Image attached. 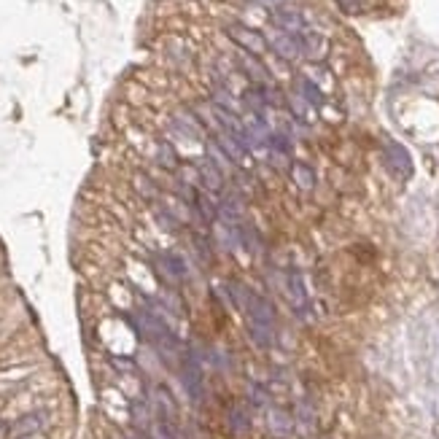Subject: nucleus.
I'll list each match as a JSON object with an SVG mask.
<instances>
[{
  "label": "nucleus",
  "instance_id": "1",
  "mask_svg": "<svg viewBox=\"0 0 439 439\" xmlns=\"http://www.w3.org/2000/svg\"><path fill=\"white\" fill-rule=\"evenodd\" d=\"M181 383H183L186 393L194 402L202 399V388H205L202 386V367H200V358L192 351H186L183 358H181Z\"/></svg>",
  "mask_w": 439,
  "mask_h": 439
},
{
  "label": "nucleus",
  "instance_id": "2",
  "mask_svg": "<svg viewBox=\"0 0 439 439\" xmlns=\"http://www.w3.org/2000/svg\"><path fill=\"white\" fill-rule=\"evenodd\" d=\"M227 33H229V38L248 54H256V57H259V54L267 49V41H264L262 33L251 30V27H246V25H229Z\"/></svg>",
  "mask_w": 439,
  "mask_h": 439
},
{
  "label": "nucleus",
  "instance_id": "3",
  "mask_svg": "<svg viewBox=\"0 0 439 439\" xmlns=\"http://www.w3.org/2000/svg\"><path fill=\"white\" fill-rule=\"evenodd\" d=\"M386 165L393 176H399V178L412 176V157H410V151L404 148L402 143H396V141L386 143Z\"/></svg>",
  "mask_w": 439,
  "mask_h": 439
},
{
  "label": "nucleus",
  "instance_id": "4",
  "mask_svg": "<svg viewBox=\"0 0 439 439\" xmlns=\"http://www.w3.org/2000/svg\"><path fill=\"white\" fill-rule=\"evenodd\" d=\"M157 272L165 278V281L170 283H181L186 281V262L178 256V253H173V251H162V253H157Z\"/></svg>",
  "mask_w": 439,
  "mask_h": 439
},
{
  "label": "nucleus",
  "instance_id": "5",
  "mask_svg": "<svg viewBox=\"0 0 439 439\" xmlns=\"http://www.w3.org/2000/svg\"><path fill=\"white\" fill-rule=\"evenodd\" d=\"M270 46H272V52L283 57V60H299V57H305L302 54V41L299 36H291V33H283V30H275L272 36H270Z\"/></svg>",
  "mask_w": 439,
  "mask_h": 439
},
{
  "label": "nucleus",
  "instance_id": "6",
  "mask_svg": "<svg viewBox=\"0 0 439 439\" xmlns=\"http://www.w3.org/2000/svg\"><path fill=\"white\" fill-rule=\"evenodd\" d=\"M170 127H173V132H178L181 138H189V141H200V138L205 135V127H202V122H200V116H194L192 111H181V113H176L173 122H170Z\"/></svg>",
  "mask_w": 439,
  "mask_h": 439
},
{
  "label": "nucleus",
  "instance_id": "7",
  "mask_svg": "<svg viewBox=\"0 0 439 439\" xmlns=\"http://www.w3.org/2000/svg\"><path fill=\"white\" fill-rule=\"evenodd\" d=\"M194 167H197V176H200V186H202L205 192L218 194L224 189V170L216 167L211 159H202V162L194 165Z\"/></svg>",
  "mask_w": 439,
  "mask_h": 439
},
{
  "label": "nucleus",
  "instance_id": "8",
  "mask_svg": "<svg viewBox=\"0 0 439 439\" xmlns=\"http://www.w3.org/2000/svg\"><path fill=\"white\" fill-rule=\"evenodd\" d=\"M272 22H275V27L283 30V33H291V36H302V33H307V25H305V17L294 11V8H278V11H272Z\"/></svg>",
  "mask_w": 439,
  "mask_h": 439
},
{
  "label": "nucleus",
  "instance_id": "9",
  "mask_svg": "<svg viewBox=\"0 0 439 439\" xmlns=\"http://www.w3.org/2000/svg\"><path fill=\"white\" fill-rule=\"evenodd\" d=\"M286 297H288L291 307H294L297 313H307V288H305V283H302V275L294 272V270L286 275Z\"/></svg>",
  "mask_w": 439,
  "mask_h": 439
},
{
  "label": "nucleus",
  "instance_id": "10",
  "mask_svg": "<svg viewBox=\"0 0 439 439\" xmlns=\"http://www.w3.org/2000/svg\"><path fill=\"white\" fill-rule=\"evenodd\" d=\"M216 143L224 148V154H227L232 162H237V165H246L248 162V148L243 146V141H240L237 135H232V132H227V130H218Z\"/></svg>",
  "mask_w": 439,
  "mask_h": 439
},
{
  "label": "nucleus",
  "instance_id": "11",
  "mask_svg": "<svg viewBox=\"0 0 439 439\" xmlns=\"http://www.w3.org/2000/svg\"><path fill=\"white\" fill-rule=\"evenodd\" d=\"M237 65H240V71L246 73V76L253 78V84H259V87H267V84H270V71L259 62L256 54L243 52L240 57H237Z\"/></svg>",
  "mask_w": 439,
  "mask_h": 439
},
{
  "label": "nucleus",
  "instance_id": "12",
  "mask_svg": "<svg viewBox=\"0 0 439 439\" xmlns=\"http://www.w3.org/2000/svg\"><path fill=\"white\" fill-rule=\"evenodd\" d=\"M43 423H46V412H30L14 423V437H30L43 428Z\"/></svg>",
  "mask_w": 439,
  "mask_h": 439
},
{
  "label": "nucleus",
  "instance_id": "13",
  "mask_svg": "<svg viewBox=\"0 0 439 439\" xmlns=\"http://www.w3.org/2000/svg\"><path fill=\"white\" fill-rule=\"evenodd\" d=\"M243 100H246V106L251 108V113H256V116H264L267 108H270V103H267V92H264V87H259V84L248 87L246 95H243Z\"/></svg>",
  "mask_w": 439,
  "mask_h": 439
},
{
  "label": "nucleus",
  "instance_id": "14",
  "mask_svg": "<svg viewBox=\"0 0 439 439\" xmlns=\"http://www.w3.org/2000/svg\"><path fill=\"white\" fill-rule=\"evenodd\" d=\"M299 92H302L299 97H302L307 106H313V108L323 106V95H321V89H318L310 78H302V81H299Z\"/></svg>",
  "mask_w": 439,
  "mask_h": 439
},
{
  "label": "nucleus",
  "instance_id": "15",
  "mask_svg": "<svg viewBox=\"0 0 439 439\" xmlns=\"http://www.w3.org/2000/svg\"><path fill=\"white\" fill-rule=\"evenodd\" d=\"M154 154H157V162L162 165V167H165V170H176V167H178L176 148H173V146H170L167 141H159L157 143V151H154Z\"/></svg>",
  "mask_w": 439,
  "mask_h": 439
},
{
  "label": "nucleus",
  "instance_id": "16",
  "mask_svg": "<svg viewBox=\"0 0 439 439\" xmlns=\"http://www.w3.org/2000/svg\"><path fill=\"white\" fill-rule=\"evenodd\" d=\"M240 243H243L253 256H259V253L264 251V243H262V237H259V232H256L253 227H248V224L246 227H240Z\"/></svg>",
  "mask_w": 439,
  "mask_h": 439
},
{
  "label": "nucleus",
  "instance_id": "17",
  "mask_svg": "<svg viewBox=\"0 0 439 439\" xmlns=\"http://www.w3.org/2000/svg\"><path fill=\"white\" fill-rule=\"evenodd\" d=\"M291 176H294L297 186H302V189H313V186H316V173H313V167H310V165H302V162H297V165L291 167Z\"/></svg>",
  "mask_w": 439,
  "mask_h": 439
},
{
  "label": "nucleus",
  "instance_id": "18",
  "mask_svg": "<svg viewBox=\"0 0 439 439\" xmlns=\"http://www.w3.org/2000/svg\"><path fill=\"white\" fill-rule=\"evenodd\" d=\"M208 159H211V162L216 165V167H221V170H224V167H232V165H235V162H232V159H229L227 154H224V148H221V146H218L216 141L208 143Z\"/></svg>",
  "mask_w": 439,
  "mask_h": 439
},
{
  "label": "nucleus",
  "instance_id": "19",
  "mask_svg": "<svg viewBox=\"0 0 439 439\" xmlns=\"http://www.w3.org/2000/svg\"><path fill=\"white\" fill-rule=\"evenodd\" d=\"M229 426H232V428H235L237 434H246V431H248V426H251V423H248V415H246V412L235 407V410L229 412Z\"/></svg>",
  "mask_w": 439,
  "mask_h": 439
},
{
  "label": "nucleus",
  "instance_id": "20",
  "mask_svg": "<svg viewBox=\"0 0 439 439\" xmlns=\"http://www.w3.org/2000/svg\"><path fill=\"white\" fill-rule=\"evenodd\" d=\"M270 426H272L278 434H286V431L291 428V421H288V415H283L281 410H272V412H270Z\"/></svg>",
  "mask_w": 439,
  "mask_h": 439
},
{
  "label": "nucleus",
  "instance_id": "21",
  "mask_svg": "<svg viewBox=\"0 0 439 439\" xmlns=\"http://www.w3.org/2000/svg\"><path fill=\"white\" fill-rule=\"evenodd\" d=\"M138 192H141L143 197H148V200H154V197H159L157 183H154V181H151L148 176H138Z\"/></svg>",
  "mask_w": 439,
  "mask_h": 439
},
{
  "label": "nucleus",
  "instance_id": "22",
  "mask_svg": "<svg viewBox=\"0 0 439 439\" xmlns=\"http://www.w3.org/2000/svg\"><path fill=\"white\" fill-rule=\"evenodd\" d=\"M194 246H197V253H200V259L202 262H213V256H211V243L205 240V237H194Z\"/></svg>",
  "mask_w": 439,
  "mask_h": 439
},
{
  "label": "nucleus",
  "instance_id": "23",
  "mask_svg": "<svg viewBox=\"0 0 439 439\" xmlns=\"http://www.w3.org/2000/svg\"><path fill=\"white\" fill-rule=\"evenodd\" d=\"M259 3H262V6H267V8H275V11H278L286 0H259Z\"/></svg>",
  "mask_w": 439,
  "mask_h": 439
}]
</instances>
